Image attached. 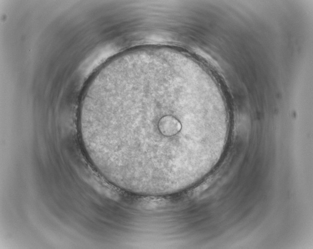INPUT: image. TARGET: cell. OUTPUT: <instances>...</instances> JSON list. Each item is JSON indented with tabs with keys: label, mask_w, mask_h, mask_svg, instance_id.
Masks as SVG:
<instances>
[{
	"label": "cell",
	"mask_w": 313,
	"mask_h": 249,
	"mask_svg": "<svg viewBox=\"0 0 313 249\" xmlns=\"http://www.w3.org/2000/svg\"><path fill=\"white\" fill-rule=\"evenodd\" d=\"M172 81L140 75L109 81L80 113L86 152L105 174L122 181L159 182L186 169L187 144L209 132L189 120L171 96Z\"/></svg>",
	"instance_id": "1"
}]
</instances>
